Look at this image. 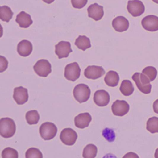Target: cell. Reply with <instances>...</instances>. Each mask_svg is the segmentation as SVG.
<instances>
[{"mask_svg":"<svg viewBox=\"0 0 158 158\" xmlns=\"http://www.w3.org/2000/svg\"><path fill=\"white\" fill-rule=\"evenodd\" d=\"M105 73L104 69L102 66L91 65L86 68L84 72L85 77L88 79H98Z\"/></svg>","mask_w":158,"mask_h":158,"instance_id":"obj_12","label":"cell"},{"mask_svg":"<svg viewBox=\"0 0 158 158\" xmlns=\"http://www.w3.org/2000/svg\"><path fill=\"white\" fill-rule=\"evenodd\" d=\"M26 119L28 124H36L39 121L40 116L37 111L33 110L27 112Z\"/></svg>","mask_w":158,"mask_h":158,"instance_id":"obj_25","label":"cell"},{"mask_svg":"<svg viewBox=\"0 0 158 158\" xmlns=\"http://www.w3.org/2000/svg\"><path fill=\"white\" fill-rule=\"evenodd\" d=\"M17 50L20 56L27 57L31 54L33 51V45L28 40H23L18 44Z\"/></svg>","mask_w":158,"mask_h":158,"instance_id":"obj_18","label":"cell"},{"mask_svg":"<svg viewBox=\"0 0 158 158\" xmlns=\"http://www.w3.org/2000/svg\"><path fill=\"white\" fill-rule=\"evenodd\" d=\"M43 2L48 3V4H51V3L53 2L55 0H42Z\"/></svg>","mask_w":158,"mask_h":158,"instance_id":"obj_35","label":"cell"},{"mask_svg":"<svg viewBox=\"0 0 158 158\" xmlns=\"http://www.w3.org/2000/svg\"><path fill=\"white\" fill-rule=\"evenodd\" d=\"M153 109L155 113L158 114V99L156 100L153 103Z\"/></svg>","mask_w":158,"mask_h":158,"instance_id":"obj_34","label":"cell"},{"mask_svg":"<svg viewBox=\"0 0 158 158\" xmlns=\"http://www.w3.org/2000/svg\"><path fill=\"white\" fill-rule=\"evenodd\" d=\"M13 15L11 9L8 6H2L0 8V18L3 22L9 23L12 18Z\"/></svg>","mask_w":158,"mask_h":158,"instance_id":"obj_23","label":"cell"},{"mask_svg":"<svg viewBox=\"0 0 158 158\" xmlns=\"http://www.w3.org/2000/svg\"><path fill=\"white\" fill-rule=\"evenodd\" d=\"M97 147L94 144H88L83 150V157L85 158H94L97 156Z\"/></svg>","mask_w":158,"mask_h":158,"instance_id":"obj_24","label":"cell"},{"mask_svg":"<svg viewBox=\"0 0 158 158\" xmlns=\"http://www.w3.org/2000/svg\"><path fill=\"white\" fill-rule=\"evenodd\" d=\"M120 77L117 72L114 71H110L107 73L104 77V81L109 86H116L118 85Z\"/></svg>","mask_w":158,"mask_h":158,"instance_id":"obj_20","label":"cell"},{"mask_svg":"<svg viewBox=\"0 0 158 158\" xmlns=\"http://www.w3.org/2000/svg\"><path fill=\"white\" fill-rule=\"evenodd\" d=\"M127 10L133 17H138L144 13L145 8L143 2L139 0H130L127 2Z\"/></svg>","mask_w":158,"mask_h":158,"instance_id":"obj_7","label":"cell"},{"mask_svg":"<svg viewBox=\"0 0 158 158\" xmlns=\"http://www.w3.org/2000/svg\"><path fill=\"white\" fill-rule=\"evenodd\" d=\"M130 109L129 105L124 100L115 101L111 106L113 113L114 115L123 116L128 112Z\"/></svg>","mask_w":158,"mask_h":158,"instance_id":"obj_9","label":"cell"},{"mask_svg":"<svg viewBox=\"0 0 158 158\" xmlns=\"http://www.w3.org/2000/svg\"><path fill=\"white\" fill-rule=\"evenodd\" d=\"M102 136L104 138L110 142H112L115 140V134L113 129L105 128L102 132Z\"/></svg>","mask_w":158,"mask_h":158,"instance_id":"obj_30","label":"cell"},{"mask_svg":"<svg viewBox=\"0 0 158 158\" xmlns=\"http://www.w3.org/2000/svg\"><path fill=\"white\" fill-rule=\"evenodd\" d=\"M40 136L45 140H49L56 136L58 128L55 124L50 122L43 123L40 127Z\"/></svg>","mask_w":158,"mask_h":158,"instance_id":"obj_4","label":"cell"},{"mask_svg":"<svg viewBox=\"0 0 158 158\" xmlns=\"http://www.w3.org/2000/svg\"><path fill=\"white\" fill-rule=\"evenodd\" d=\"M89 17L96 21L101 20L104 15L103 7L97 3L91 4L87 9Z\"/></svg>","mask_w":158,"mask_h":158,"instance_id":"obj_15","label":"cell"},{"mask_svg":"<svg viewBox=\"0 0 158 158\" xmlns=\"http://www.w3.org/2000/svg\"><path fill=\"white\" fill-rule=\"evenodd\" d=\"M143 28L149 32L158 30V17L154 15H149L144 17L141 21Z\"/></svg>","mask_w":158,"mask_h":158,"instance_id":"obj_11","label":"cell"},{"mask_svg":"<svg viewBox=\"0 0 158 158\" xmlns=\"http://www.w3.org/2000/svg\"><path fill=\"white\" fill-rule=\"evenodd\" d=\"M28 90L23 86L14 89L13 98L18 105H23L27 102L28 100Z\"/></svg>","mask_w":158,"mask_h":158,"instance_id":"obj_13","label":"cell"},{"mask_svg":"<svg viewBox=\"0 0 158 158\" xmlns=\"http://www.w3.org/2000/svg\"><path fill=\"white\" fill-rule=\"evenodd\" d=\"M132 78L141 92L145 94L150 93L152 85L150 83V81L145 75L141 73H136L133 75Z\"/></svg>","mask_w":158,"mask_h":158,"instance_id":"obj_2","label":"cell"},{"mask_svg":"<svg viewBox=\"0 0 158 158\" xmlns=\"http://www.w3.org/2000/svg\"><path fill=\"white\" fill-rule=\"evenodd\" d=\"M134 89V86L130 80H124L122 81L120 90L124 96H129L132 95Z\"/></svg>","mask_w":158,"mask_h":158,"instance_id":"obj_22","label":"cell"},{"mask_svg":"<svg viewBox=\"0 0 158 158\" xmlns=\"http://www.w3.org/2000/svg\"><path fill=\"white\" fill-rule=\"evenodd\" d=\"M147 129L152 134L158 133V117L154 116L148 120Z\"/></svg>","mask_w":158,"mask_h":158,"instance_id":"obj_26","label":"cell"},{"mask_svg":"<svg viewBox=\"0 0 158 158\" xmlns=\"http://www.w3.org/2000/svg\"><path fill=\"white\" fill-rule=\"evenodd\" d=\"M36 73L41 77H46L52 72V66L49 62L47 60H40L34 66Z\"/></svg>","mask_w":158,"mask_h":158,"instance_id":"obj_6","label":"cell"},{"mask_svg":"<svg viewBox=\"0 0 158 158\" xmlns=\"http://www.w3.org/2000/svg\"><path fill=\"white\" fill-rule=\"evenodd\" d=\"M75 44L78 49L84 51L91 47L89 38L85 35L79 36L76 40Z\"/></svg>","mask_w":158,"mask_h":158,"instance_id":"obj_21","label":"cell"},{"mask_svg":"<svg viewBox=\"0 0 158 158\" xmlns=\"http://www.w3.org/2000/svg\"><path fill=\"white\" fill-rule=\"evenodd\" d=\"M135 158H139L138 156L134 152H130L129 153H127V154H126L125 156H124L123 158H135Z\"/></svg>","mask_w":158,"mask_h":158,"instance_id":"obj_33","label":"cell"},{"mask_svg":"<svg viewBox=\"0 0 158 158\" xmlns=\"http://www.w3.org/2000/svg\"><path fill=\"white\" fill-rule=\"evenodd\" d=\"M72 52L71 43L68 41H60L55 46V53L59 59L67 58Z\"/></svg>","mask_w":158,"mask_h":158,"instance_id":"obj_10","label":"cell"},{"mask_svg":"<svg viewBox=\"0 0 158 158\" xmlns=\"http://www.w3.org/2000/svg\"><path fill=\"white\" fill-rule=\"evenodd\" d=\"M154 157L155 158H158V148L155 151V154H154Z\"/></svg>","mask_w":158,"mask_h":158,"instance_id":"obj_36","label":"cell"},{"mask_svg":"<svg viewBox=\"0 0 158 158\" xmlns=\"http://www.w3.org/2000/svg\"><path fill=\"white\" fill-rule=\"evenodd\" d=\"M87 2L88 0H71L73 7L77 9L84 8L86 5Z\"/></svg>","mask_w":158,"mask_h":158,"instance_id":"obj_31","label":"cell"},{"mask_svg":"<svg viewBox=\"0 0 158 158\" xmlns=\"http://www.w3.org/2000/svg\"><path fill=\"white\" fill-rule=\"evenodd\" d=\"M8 61L5 57L0 56V72L2 73L8 68Z\"/></svg>","mask_w":158,"mask_h":158,"instance_id":"obj_32","label":"cell"},{"mask_svg":"<svg viewBox=\"0 0 158 158\" xmlns=\"http://www.w3.org/2000/svg\"><path fill=\"white\" fill-rule=\"evenodd\" d=\"M25 157L26 158H42L43 154L38 149L32 148L27 151Z\"/></svg>","mask_w":158,"mask_h":158,"instance_id":"obj_28","label":"cell"},{"mask_svg":"<svg viewBox=\"0 0 158 158\" xmlns=\"http://www.w3.org/2000/svg\"><path fill=\"white\" fill-rule=\"evenodd\" d=\"M153 2H155V3L158 4V0H152Z\"/></svg>","mask_w":158,"mask_h":158,"instance_id":"obj_37","label":"cell"},{"mask_svg":"<svg viewBox=\"0 0 158 158\" xmlns=\"http://www.w3.org/2000/svg\"><path fill=\"white\" fill-rule=\"evenodd\" d=\"M112 25L115 31L122 33L128 29L129 23L128 20L124 16H119L113 20Z\"/></svg>","mask_w":158,"mask_h":158,"instance_id":"obj_16","label":"cell"},{"mask_svg":"<svg viewBox=\"0 0 158 158\" xmlns=\"http://www.w3.org/2000/svg\"><path fill=\"white\" fill-rule=\"evenodd\" d=\"M142 73L145 75L150 82H152L156 78L157 75V71L153 66H148L143 69Z\"/></svg>","mask_w":158,"mask_h":158,"instance_id":"obj_27","label":"cell"},{"mask_svg":"<svg viewBox=\"0 0 158 158\" xmlns=\"http://www.w3.org/2000/svg\"><path fill=\"white\" fill-rule=\"evenodd\" d=\"M77 139V133L71 128H65L61 131L60 135L61 141L67 146H73Z\"/></svg>","mask_w":158,"mask_h":158,"instance_id":"obj_8","label":"cell"},{"mask_svg":"<svg viewBox=\"0 0 158 158\" xmlns=\"http://www.w3.org/2000/svg\"><path fill=\"white\" fill-rule=\"evenodd\" d=\"M81 69L77 62L69 64L64 69V77L69 81L75 82L80 77Z\"/></svg>","mask_w":158,"mask_h":158,"instance_id":"obj_5","label":"cell"},{"mask_svg":"<svg viewBox=\"0 0 158 158\" xmlns=\"http://www.w3.org/2000/svg\"><path fill=\"white\" fill-rule=\"evenodd\" d=\"M92 117L89 113H83L75 117V125L78 128L84 129L89 126Z\"/></svg>","mask_w":158,"mask_h":158,"instance_id":"obj_17","label":"cell"},{"mask_svg":"<svg viewBox=\"0 0 158 158\" xmlns=\"http://www.w3.org/2000/svg\"><path fill=\"white\" fill-rule=\"evenodd\" d=\"M15 21L20 27L24 28H28L33 23L31 15L24 11L21 12L17 15Z\"/></svg>","mask_w":158,"mask_h":158,"instance_id":"obj_19","label":"cell"},{"mask_svg":"<svg viewBox=\"0 0 158 158\" xmlns=\"http://www.w3.org/2000/svg\"><path fill=\"white\" fill-rule=\"evenodd\" d=\"M16 125L13 119L8 117L0 120V135L4 138H10L14 135Z\"/></svg>","mask_w":158,"mask_h":158,"instance_id":"obj_1","label":"cell"},{"mask_svg":"<svg viewBox=\"0 0 158 158\" xmlns=\"http://www.w3.org/2000/svg\"><path fill=\"white\" fill-rule=\"evenodd\" d=\"M73 94L76 100L82 103L89 99L91 91L88 86L85 84H80L75 87Z\"/></svg>","mask_w":158,"mask_h":158,"instance_id":"obj_3","label":"cell"},{"mask_svg":"<svg viewBox=\"0 0 158 158\" xmlns=\"http://www.w3.org/2000/svg\"><path fill=\"white\" fill-rule=\"evenodd\" d=\"M93 100L98 106L104 107L107 106L110 102V96L106 90H97L94 93Z\"/></svg>","mask_w":158,"mask_h":158,"instance_id":"obj_14","label":"cell"},{"mask_svg":"<svg viewBox=\"0 0 158 158\" xmlns=\"http://www.w3.org/2000/svg\"><path fill=\"white\" fill-rule=\"evenodd\" d=\"M2 156L3 158H18V152L11 148H7L2 151Z\"/></svg>","mask_w":158,"mask_h":158,"instance_id":"obj_29","label":"cell"}]
</instances>
